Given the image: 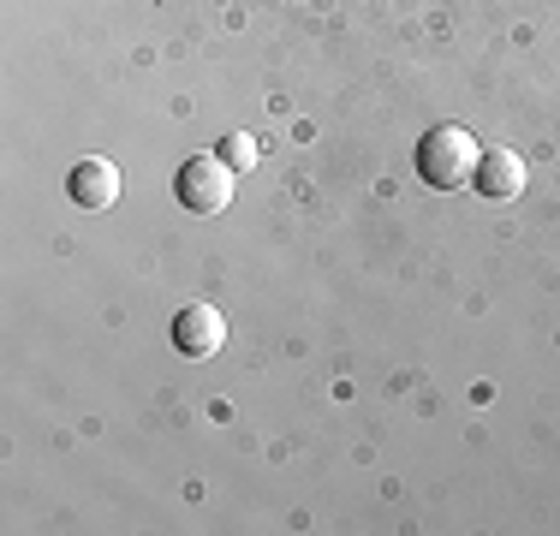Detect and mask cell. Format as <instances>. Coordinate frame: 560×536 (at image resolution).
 <instances>
[{
	"label": "cell",
	"instance_id": "1",
	"mask_svg": "<svg viewBox=\"0 0 560 536\" xmlns=\"http://www.w3.org/2000/svg\"><path fill=\"white\" fill-rule=\"evenodd\" d=\"M477 161H483V150L465 126H430L418 138V179L430 191H465L477 179Z\"/></svg>",
	"mask_w": 560,
	"mask_h": 536
},
{
	"label": "cell",
	"instance_id": "2",
	"mask_svg": "<svg viewBox=\"0 0 560 536\" xmlns=\"http://www.w3.org/2000/svg\"><path fill=\"white\" fill-rule=\"evenodd\" d=\"M173 191H179V203L191 214H221L233 203V167L221 155H191L173 173Z\"/></svg>",
	"mask_w": 560,
	"mask_h": 536
},
{
	"label": "cell",
	"instance_id": "3",
	"mask_svg": "<svg viewBox=\"0 0 560 536\" xmlns=\"http://www.w3.org/2000/svg\"><path fill=\"white\" fill-rule=\"evenodd\" d=\"M167 334L185 358H209V352H221V340H226V316L215 304H179Z\"/></svg>",
	"mask_w": 560,
	"mask_h": 536
},
{
	"label": "cell",
	"instance_id": "4",
	"mask_svg": "<svg viewBox=\"0 0 560 536\" xmlns=\"http://www.w3.org/2000/svg\"><path fill=\"white\" fill-rule=\"evenodd\" d=\"M66 197H72L78 209H108L119 197V167L102 161V155H84L72 167V179H66Z\"/></svg>",
	"mask_w": 560,
	"mask_h": 536
},
{
	"label": "cell",
	"instance_id": "5",
	"mask_svg": "<svg viewBox=\"0 0 560 536\" xmlns=\"http://www.w3.org/2000/svg\"><path fill=\"white\" fill-rule=\"evenodd\" d=\"M471 185H477V197H489V203H506V197L525 191V161H518L513 150H483Z\"/></svg>",
	"mask_w": 560,
	"mask_h": 536
},
{
	"label": "cell",
	"instance_id": "6",
	"mask_svg": "<svg viewBox=\"0 0 560 536\" xmlns=\"http://www.w3.org/2000/svg\"><path fill=\"white\" fill-rule=\"evenodd\" d=\"M233 173H245V167H257V138L250 131H233V138H221V150H215Z\"/></svg>",
	"mask_w": 560,
	"mask_h": 536
}]
</instances>
